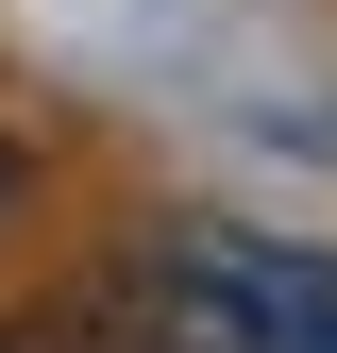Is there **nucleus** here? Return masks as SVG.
<instances>
[{"instance_id": "obj_1", "label": "nucleus", "mask_w": 337, "mask_h": 353, "mask_svg": "<svg viewBox=\"0 0 337 353\" xmlns=\"http://www.w3.org/2000/svg\"><path fill=\"white\" fill-rule=\"evenodd\" d=\"M186 270L253 320V353H337V252H287V236H186Z\"/></svg>"}, {"instance_id": "obj_2", "label": "nucleus", "mask_w": 337, "mask_h": 353, "mask_svg": "<svg viewBox=\"0 0 337 353\" xmlns=\"http://www.w3.org/2000/svg\"><path fill=\"white\" fill-rule=\"evenodd\" d=\"M0 353H68V336H34V320H17V336H0Z\"/></svg>"}]
</instances>
